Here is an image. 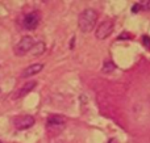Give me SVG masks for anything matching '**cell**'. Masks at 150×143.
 <instances>
[{"mask_svg": "<svg viewBox=\"0 0 150 143\" xmlns=\"http://www.w3.org/2000/svg\"><path fill=\"white\" fill-rule=\"evenodd\" d=\"M96 20H98V12L93 8H87L79 15L78 18V24H79V29L83 33H88L95 28Z\"/></svg>", "mask_w": 150, "mask_h": 143, "instance_id": "1", "label": "cell"}, {"mask_svg": "<svg viewBox=\"0 0 150 143\" xmlns=\"http://www.w3.org/2000/svg\"><path fill=\"white\" fill-rule=\"evenodd\" d=\"M65 126H66L65 117H62V116H59V114L50 116L46 121V129L53 134L61 133V131L65 129Z\"/></svg>", "mask_w": 150, "mask_h": 143, "instance_id": "2", "label": "cell"}, {"mask_svg": "<svg viewBox=\"0 0 150 143\" xmlns=\"http://www.w3.org/2000/svg\"><path fill=\"white\" fill-rule=\"evenodd\" d=\"M34 39H33V37H30V36H24L23 38L18 41V43L16 45V49H15V51H16V55H25L28 51H30L32 49H33V46H34Z\"/></svg>", "mask_w": 150, "mask_h": 143, "instance_id": "3", "label": "cell"}, {"mask_svg": "<svg viewBox=\"0 0 150 143\" xmlns=\"http://www.w3.org/2000/svg\"><path fill=\"white\" fill-rule=\"evenodd\" d=\"M36 120L33 116H18V117L13 118V125L17 130H26L30 129L34 125Z\"/></svg>", "mask_w": 150, "mask_h": 143, "instance_id": "4", "label": "cell"}, {"mask_svg": "<svg viewBox=\"0 0 150 143\" xmlns=\"http://www.w3.org/2000/svg\"><path fill=\"white\" fill-rule=\"evenodd\" d=\"M112 32H113V22H112L111 20L104 21V22H101L100 25L96 28L95 37L101 41V39H105L107 37L111 36Z\"/></svg>", "mask_w": 150, "mask_h": 143, "instance_id": "5", "label": "cell"}, {"mask_svg": "<svg viewBox=\"0 0 150 143\" xmlns=\"http://www.w3.org/2000/svg\"><path fill=\"white\" fill-rule=\"evenodd\" d=\"M38 24H40V15H38V12H36V11L29 12L28 15H25V17H24V20H23L24 28L28 29V30L36 29L37 26H38Z\"/></svg>", "mask_w": 150, "mask_h": 143, "instance_id": "6", "label": "cell"}, {"mask_svg": "<svg viewBox=\"0 0 150 143\" xmlns=\"http://www.w3.org/2000/svg\"><path fill=\"white\" fill-rule=\"evenodd\" d=\"M42 70H44V64H41V63H34V64H30L29 67H26L25 70L23 71L21 78H30V76L40 74Z\"/></svg>", "mask_w": 150, "mask_h": 143, "instance_id": "7", "label": "cell"}, {"mask_svg": "<svg viewBox=\"0 0 150 143\" xmlns=\"http://www.w3.org/2000/svg\"><path fill=\"white\" fill-rule=\"evenodd\" d=\"M37 87V81H28V83H25L23 86V88L20 89V91L17 92V97H23V96H25V95H28V93H30L32 91H33L34 88Z\"/></svg>", "mask_w": 150, "mask_h": 143, "instance_id": "8", "label": "cell"}, {"mask_svg": "<svg viewBox=\"0 0 150 143\" xmlns=\"http://www.w3.org/2000/svg\"><path fill=\"white\" fill-rule=\"evenodd\" d=\"M45 49H46V46H45V43L44 42H41V41H38V42H36V43H34V46H33V49L30 50L32 51V54L33 55H41L42 53L45 51Z\"/></svg>", "mask_w": 150, "mask_h": 143, "instance_id": "9", "label": "cell"}, {"mask_svg": "<svg viewBox=\"0 0 150 143\" xmlns=\"http://www.w3.org/2000/svg\"><path fill=\"white\" fill-rule=\"evenodd\" d=\"M115 68H116V66H115L113 63L111 62V60H107V62H104L103 72H111V71H113Z\"/></svg>", "mask_w": 150, "mask_h": 143, "instance_id": "10", "label": "cell"}, {"mask_svg": "<svg viewBox=\"0 0 150 143\" xmlns=\"http://www.w3.org/2000/svg\"><path fill=\"white\" fill-rule=\"evenodd\" d=\"M138 5H140L141 11H150V1H149V0L140 1V3H138Z\"/></svg>", "mask_w": 150, "mask_h": 143, "instance_id": "11", "label": "cell"}, {"mask_svg": "<svg viewBox=\"0 0 150 143\" xmlns=\"http://www.w3.org/2000/svg\"><path fill=\"white\" fill-rule=\"evenodd\" d=\"M140 11H141V8H140V5H138V3H137V4L133 5V12H134V13L140 12Z\"/></svg>", "mask_w": 150, "mask_h": 143, "instance_id": "12", "label": "cell"}, {"mask_svg": "<svg viewBox=\"0 0 150 143\" xmlns=\"http://www.w3.org/2000/svg\"><path fill=\"white\" fill-rule=\"evenodd\" d=\"M108 143H117V141H116V139H109Z\"/></svg>", "mask_w": 150, "mask_h": 143, "instance_id": "13", "label": "cell"}, {"mask_svg": "<svg viewBox=\"0 0 150 143\" xmlns=\"http://www.w3.org/2000/svg\"><path fill=\"white\" fill-rule=\"evenodd\" d=\"M0 143H3V142H1V141H0Z\"/></svg>", "mask_w": 150, "mask_h": 143, "instance_id": "14", "label": "cell"}]
</instances>
